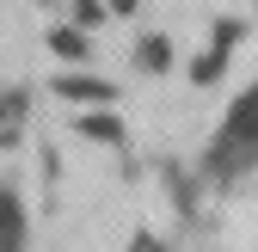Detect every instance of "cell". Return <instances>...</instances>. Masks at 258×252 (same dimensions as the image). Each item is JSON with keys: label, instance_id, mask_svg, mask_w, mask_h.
Returning a JSON list of instances; mask_svg holds the SVG:
<instances>
[{"label": "cell", "instance_id": "6", "mask_svg": "<svg viewBox=\"0 0 258 252\" xmlns=\"http://www.w3.org/2000/svg\"><path fill=\"white\" fill-rule=\"evenodd\" d=\"M55 49L61 55H86V37H80V31H55Z\"/></svg>", "mask_w": 258, "mask_h": 252}, {"label": "cell", "instance_id": "5", "mask_svg": "<svg viewBox=\"0 0 258 252\" xmlns=\"http://www.w3.org/2000/svg\"><path fill=\"white\" fill-rule=\"evenodd\" d=\"M0 234H19V203L7 197V184H0Z\"/></svg>", "mask_w": 258, "mask_h": 252}, {"label": "cell", "instance_id": "7", "mask_svg": "<svg viewBox=\"0 0 258 252\" xmlns=\"http://www.w3.org/2000/svg\"><path fill=\"white\" fill-rule=\"evenodd\" d=\"M111 7H117V13H129V7H136V0H111Z\"/></svg>", "mask_w": 258, "mask_h": 252}, {"label": "cell", "instance_id": "4", "mask_svg": "<svg viewBox=\"0 0 258 252\" xmlns=\"http://www.w3.org/2000/svg\"><path fill=\"white\" fill-rule=\"evenodd\" d=\"M74 25L86 31V25H105V7L99 0H74Z\"/></svg>", "mask_w": 258, "mask_h": 252}, {"label": "cell", "instance_id": "2", "mask_svg": "<svg viewBox=\"0 0 258 252\" xmlns=\"http://www.w3.org/2000/svg\"><path fill=\"white\" fill-rule=\"evenodd\" d=\"M80 136H99V142H117L123 130L111 123V111H92V117H80Z\"/></svg>", "mask_w": 258, "mask_h": 252}, {"label": "cell", "instance_id": "1", "mask_svg": "<svg viewBox=\"0 0 258 252\" xmlns=\"http://www.w3.org/2000/svg\"><path fill=\"white\" fill-rule=\"evenodd\" d=\"M55 92H61V99H92V105H111V86H105V80H80V74H61V80H55Z\"/></svg>", "mask_w": 258, "mask_h": 252}, {"label": "cell", "instance_id": "3", "mask_svg": "<svg viewBox=\"0 0 258 252\" xmlns=\"http://www.w3.org/2000/svg\"><path fill=\"white\" fill-rule=\"evenodd\" d=\"M166 55H172V43H166V37H148V43H142V68H148V74H160V68H166Z\"/></svg>", "mask_w": 258, "mask_h": 252}]
</instances>
